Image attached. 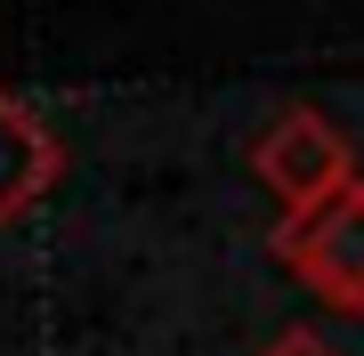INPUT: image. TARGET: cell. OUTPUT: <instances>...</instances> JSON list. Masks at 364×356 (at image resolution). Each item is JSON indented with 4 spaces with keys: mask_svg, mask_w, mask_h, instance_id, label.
Masks as SVG:
<instances>
[{
    "mask_svg": "<svg viewBox=\"0 0 364 356\" xmlns=\"http://www.w3.org/2000/svg\"><path fill=\"white\" fill-rule=\"evenodd\" d=\"M259 356H340L324 332H308V324H291V332H275V340L259 348Z\"/></svg>",
    "mask_w": 364,
    "mask_h": 356,
    "instance_id": "4",
    "label": "cell"
},
{
    "mask_svg": "<svg viewBox=\"0 0 364 356\" xmlns=\"http://www.w3.org/2000/svg\"><path fill=\"white\" fill-rule=\"evenodd\" d=\"M57 178H65V138L49 130V114H33L16 90H0V227H16L33 203H49Z\"/></svg>",
    "mask_w": 364,
    "mask_h": 356,
    "instance_id": "3",
    "label": "cell"
},
{
    "mask_svg": "<svg viewBox=\"0 0 364 356\" xmlns=\"http://www.w3.org/2000/svg\"><path fill=\"white\" fill-rule=\"evenodd\" d=\"M275 259H284L324 308L364 316V178L340 203H324V211L284 219V227H275Z\"/></svg>",
    "mask_w": 364,
    "mask_h": 356,
    "instance_id": "2",
    "label": "cell"
},
{
    "mask_svg": "<svg viewBox=\"0 0 364 356\" xmlns=\"http://www.w3.org/2000/svg\"><path fill=\"white\" fill-rule=\"evenodd\" d=\"M251 171H259V186L284 203V219H308V211H324V203H340L356 186V154H348V138H340L316 106H284L259 138H251Z\"/></svg>",
    "mask_w": 364,
    "mask_h": 356,
    "instance_id": "1",
    "label": "cell"
}]
</instances>
